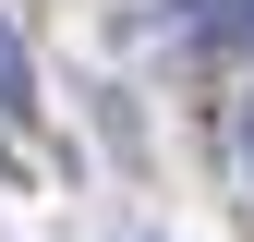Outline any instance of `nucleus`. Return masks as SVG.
I'll return each mask as SVG.
<instances>
[{
    "instance_id": "nucleus-1",
    "label": "nucleus",
    "mask_w": 254,
    "mask_h": 242,
    "mask_svg": "<svg viewBox=\"0 0 254 242\" xmlns=\"http://www.w3.org/2000/svg\"><path fill=\"white\" fill-rule=\"evenodd\" d=\"M0 109H12V121L37 109V73H24V37H12V12H0Z\"/></svg>"
},
{
    "instance_id": "nucleus-2",
    "label": "nucleus",
    "mask_w": 254,
    "mask_h": 242,
    "mask_svg": "<svg viewBox=\"0 0 254 242\" xmlns=\"http://www.w3.org/2000/svg\"><path fill=\"white\" fill-rule=\"evenodd\" d=\"M242 170H254V97H242Z\"/></svg>"
},
{
    "instance_id": "nucleus-3",
    "label": "nucleus",
    "mask_w": 254,
    "mask_h": 242,
    "mask_svg": "<svg viewBox=\"0 0 254 242\" xmlns=\"http://www.w3.org/2000/svg\"><path fill=\"white\" fill-rule=\"evenodd\" d=\"M0 170H12V158H0Z\"/></svg>"
}]
</instances>
